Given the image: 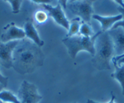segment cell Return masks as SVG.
Returning a JSON list of instances; mask_svg holds the SVG:
<instances>
[{"label": "cell", "instance_id": "cell-15", "mask_svg": "<svg viewBox=\"0 0 124 103\" xmlns=\"http://www.w3.org/2000/svg\"><path fill=\"white\" fill-rule=\"evenodd\" d=\"M79 35H82V36H85V37H91V36H93V35H94L93 30H92L89 24H88V23H86L83 21H82V23L80 25Z\"/></svg>", "mask_w": 124, "mask_h": 103}, {"label": "cell", "instance_id": "cell-19", "mask_svg": "<svg viewBox=\"0 0 124 103\" xmlns=\"http://www.w3.org/2000/svg\"><path fill=\"white\" fill-rule=\"evenodd\" d=\"M118 27H121V28L124 29V18L122 19L121 21L116 22L114 24V26L112 27V29H116V28H118Z\"/></svg>", "mask_w": 124, "mask_h": 103}, {"label": "cell", "instance_id": "cell-18", "mask_svg": "<svg viewBox=\"0 0 124 103\" xmlns=\"http://www.w3.org/2000/svg\"><path fill=\"white\" fill-rule=\"evenodd\" d=\"M8 81V78L2 75L1 72H0V84H2L5 88V87H7Z\"/></svg>", "mask_w": 124, "mask_h": 103}, {"label": "cell", "instance_id": "cell-3", "mask_svg": "<svg viewBox=\"0 0 124 103\" xmlns=\"http://www.w3.org/2000/svg\"><path fill=\"white\" fill-rule=\"evenodd\" d=\"M99 32L91 37H85L80 35L75 36L66 37L62 40L63 44L66 46L70 56L72 59H75L77 54L80 51H87L92 56L95 55L94 44Z\"/></svg>", "mask_w": 124, "mask_h": 103}, {"label": "cell", "instance_id": "cell-17", "mask_svg": "<svg viewBox=\"0 0 124 103\" xmlns=\"http://www.w3.org/2000/svg\"><path fill=\"white\" fill-rule=\"evenodd\" d=\"M8 3L11 4L12 8H13V13L17 14L20 12V6H21L23 1H17V0H10Z\"/></svg>", "mask_w": 124, "mask_h": 103}, {"label": "cell", "instance_id": "cell-14", "mask_svg": "<svg viewBox=\"0 0 124 103\" xmlns=\"http://www.w3.org/2000/svg\"><path fill=\"white\" fill-rule=\"evenodd\" d=\"M0 101L5 103H20L17 96L9 91L3 90L0 92Z\"/></svg>", "mask_w": 124, "mask_h": 103}, {"label": "cell", "instance_id": "cell-22", "mask_svg": "<svg viewBox=\"0 0 124 103\" xmlns=\"http://www.w3.org/2000/svg\"><path fill=\"white\" fill-rule=\"evenodd\" d=\"M87 103H99V102H94V101H92V100H88ZM108 103H115V96L114 95H112L111 99H110V101Z\"/></svg>", "mask_w": 124, "mask_h": 103}, {"label": "cell", "instance_id": "cell-7", "mask_svg": "<svg viewBox=\"0 0 124 103\" xmlns=\"http://www.w3.org/2000/svg\"><path fill=\"white\" fill-rule=\"evenodd\" d=\"M42 6L46 11L47 12L48 15L51 16L57 24L63 27L65 29L69 30L70 21L65 16L63 7L59 3L55 7L51 6V4H43Z\"/></svg>", "mask_w": 124, "mask_h": 103}, {"label": "cell", "instance_id": "cell-20", "mask_svg": "<svg viewBox=\"0 0 124 103\" xmlns=\"http://www.w3.org/2000/svg\"><path fill=\"white\" fill-rule=\"evenodd\" d=\"M117 3H119V4L121 5L117 7V10L121 13V15L123 16V17L124 18V3H123V1H117Z\"/></svg>", "mask_w": 124, "mask_h": 103}, {"label": "cell", "instance_id": "cell-8", "mask_svg": "<svg viewBox=\"0 0 124 103\" xmlns=\"http://www.w3.org/2000/svg\"><path fill=\"white\" fill-rule=\"evenodd\" d=\"M25 37L26 34L24 30L16 27L14 23H11L4 27V31L1 35V42L8 43L13 41H19L23 40Z\"/></svg>", "mask_w": 124, "mask_h": 103}, {"label": "cell", "instance_id": "cell-10", "mask_svg": "<svg viewBox=\"0 0 124 103\" xmlns=\"http://www.w3.org/2000/svg\"><path fill=\"white\" fill-rule=\"evenodd\" d=\"M92 17L100 22L101 27H102L101 31H103V32L108 31L109 30L112 29V27L114 26L116 22L121 21V20L123 18V16L121 14L115 15V16H110V17H103V16H100V15H93Z\"/></svg>", "mask_w": 124, "mask_h": 103}, {"label": "cell", "instance_id": "cell-25", "mask_svg": "<svg viewBox=\"0 0 124 103\" xmlns=\"http://www.w3.org/2000/svg\"><path fill=\"white\" fill-rule=\"evenodd\" d=\"M0 103H5V102H2V101H0Z\"/></svg>", "mask_w": 124, "mask_h": 103}, {"label": "cell", "instance_id": "cell-12", "mask_svg": "<svg viewBox=\"0 0 124 103\" xmlns=\"http://www.w3.org/2000/svg\"><path fill=\"white\" fill-rule=\"evenodd\" d=\"M113 65H114L115 68V72L112 74V77L115 78L121 85L122 92H123V95L124 96V64L118 66L117 64L113 63Z\"/></svg>", "mask_w": 124, "mask_h": 103}, {"label": "cell", "instance_id": "cell-2", "mask_svg": "<svg viewBox=\"0 0 124 103\" xmlns=\"http://www.w3.org/2000/svg\"><path fill=\"white\" fill-rule=\"evenodd\" d=\"M93 64L99 70L111 69V61L114 58V47L108 31H99L94 44Z\"/></svg>", "mask_w": 124, "mask_h": 103}, {"label": "cell", "instance_id": "cell-6", "mask_svg": "<svg viewBox=\"0 0 124 103\" xmlns=\"http://www.w3.org/2000/svg\"><path fill=\"white\" fill-rule=\"evenodd\" d=\"M19 42V41H13L8 43L0 41V66L2 65L6 69L13 68V53Z\"/></svg>", "mask_w": 124, "mask_h": 103}, {"label": "cell", "instance_id": "cell-16", "mask_svg": "<svg viewBox=\"0 0 124 103\" xmlns=\"http://www.w3.org/2000/svg\"><path fill=\"white\" fill-rule=\"evenodd\" d=\"M48 17H49L48 13L44 10H38L37 12H36L35 15H34V18H35L36 21L39 24L45 23L47 21Z\"/></svg>", "mask_w": 124, "mask_h": 103}, {"label": "cell", "instance_id": "cell-24", "mask_svg": "<svg viewBox=\"0 0 124 103\" xmlns=\"http://www.w3.org/2000/svg\"><path fill=\"white\" fill-rule=\"evenodd\" d=\"M3 88H4V87H3L2 84H0V92H1V91H3Z\"/></svg>", "mask_w": 124, "mask_h": 103}, {"label": "cell", "instance_id": "cell-5", "mask_svg": "<svg viewBox=\"0 0 124 103\" xmlns=\"http://www.w3.org/2000/svg\"><path fill=\"white\" fill-rule=\"evenodd\" d=\"M17 98L20 103H39L42 96L39 94L35 84L23 81L18 91Z\"/></svg>", "mask_w": 124, "mask_h": 103}, {"label": "cell", "instance_id": "cell-21", "mask_svg": "<svg viewBox=\"0 0 124 103\" xmlns=\"http://www.w3.org/2000/svg\"><path fill=\"white\" fill-rule=\"evenodd\" d=\"M34 3H41V4H50L52 1L51 0H34Z\"/></svg>", "mask_w": 124, "mask_h": 103}, {"label": "cell", "instance_id": "cell-9", "mask_svg": "<svg viewBox=\"0 0 124 103\" xmlns=\"http://www.w3.org/2000/svg\"><path fill=\"white\" fill-rule=\"evenodd\" d=\"M108 34L113 41L114 47L115 57L124 54V29L118 27L116 29L109 30Z\"/></svg>", "mask_w": 124, "mask_h": 103}, {"label": "cell", "instance_id": "cell-11", "mask_svg": "<svg viewBox=\"0 0 124 103\" xmlns=\"http://www.w3.org/2000/svg\"><path fill=\"white\" fill-rule=\"evenodd\" d=\"M24 31H25L26 37L31 40L34 44H36L37 46L41 47L44 45V41L40 38L38 32H37L36 27H34L32 21L31 20H27L24 24Z\"/></svg>", "mask_w": 124, "mask_h": 103}, {"label": "cell", "instance_id": "cell-1", "mask_svg": "<svg viewBox=\"0 0 124 103\" xmlns=\"http://www.w3.org/2000/svg\"><path fill=\"white\" fill-rule=\"evenodd\" d=\"M29 41H22L13 53V68L20 74L32 73L37 68L42 66L44 55L40 49Z\"/></svg>", "mask_w": 124, "mask_h": 103}, {"label": "cell", "instance_id": "cell-4", "mask_svg": "<svg viewBox=\"0 0 124 103\" xmlns=\"http://www.w3.org/2000/svg\"><path fill=\"white\" fill-rule=\"evenodd\" d=\"M67 11L76 15L83 21L89 24L93 17V2L92 1H67Z\"/></svg>", "mask_w": 124, "mask_h": 103}, {"label": "cell", "instance_id": "cell-13", "mask_svg": "<svg viewBox=\"0 0 124 103\" xmlns=\"http://www.w3.org/2000/svg\"><path fill=\"white\" fill-rule=\"evenodd\" d=\"M81 23H82V21L79 17H76V18L71 20V21H70V27H69V30H68L67 37H71V36H75V35H79Z\"/></svg>", "mask_w": 124, "mask_h": 103}, {"label": "cell", "instance_id": "cell-23", "mask_svg": "<svg viewBox=\"0 0 124 103\" xmlns=\"http://www.w3.org/2000/svg\"><path fill=\"white\" fill-rule=\"evenodd\" d=\"M113 63H115V64H117L118 66H120V65H123L124 64V58H122V59H117V61H113Z\"/></svg>", "mask_w": 124, "mask_h": 103}]
</instances>
